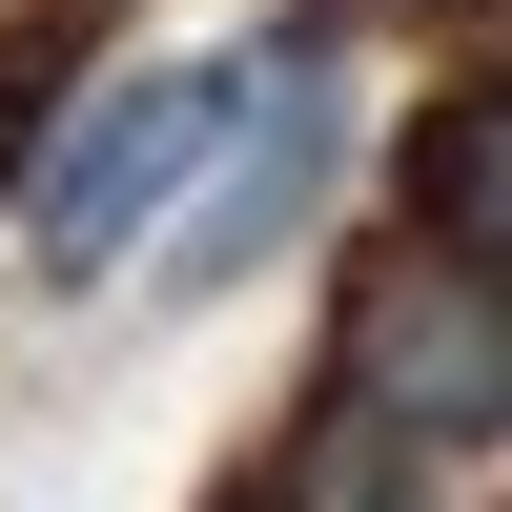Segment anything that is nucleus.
I'll return each mask as SVG.
<instances>
[{"label":"nucleus","instance_id":"obj_3","mask_svg":"<svg viewBox=\"0 0 512 512\" xmlns=\"http://www.w3.org/2000/svg\"><path fill=\"white\" fill-rule=\"evenodd\" d=\"M328 62H349V0H287V21H267V82H246V123H226V164H205V226L164 246V308H226L246 267H287V226H308L328 164H349Z\"/></svg>","mask_w":512,"mask_h":512},{"label":"nucleus","instance_id":"obj_2","mask_svg":"<svg viewBox=\"0 0 512 512\" xmlns=\"http://www.w3.org/2000/svg\"><path fill=\"white\" fill-rule=\"evenodd\" d=\"M328 410H369L390 451H492L512 431V287L472 246H410V267H369L349 308H328Z\"/></svg>","mask_w":512,"mask_h":512},{"label":"nucleus","instance_id":"obj_1","mask_svg":"<svg viewBox=\"0 0 512 512\" xmlns=\"http://www.w3.org/2000/svg\"><path fill=\"white\" fill-rule=\"evenodd\" d=\"M246 82H267V41H246V62H144V82H103V103L41 144V185H21V246H41V287H123V246H144L164 205L226 164Z\"/></svg>","mask_w":512,"mask_h":512},{"label":"nucleus","instance_id":"obj_4","mask_svg":"<svg viewBox=\"0 0 512 512\" xmlns=\"http://www.w3.org/2000/svg\"><path fill=\"white\" fill-rule=\"evenodd\" d=\"M410 226L472 246V267L512 287V62L472 82V103H431V144H410Z\"/></svg>","mask_w":512,"mask_h":512}]
</instances>
